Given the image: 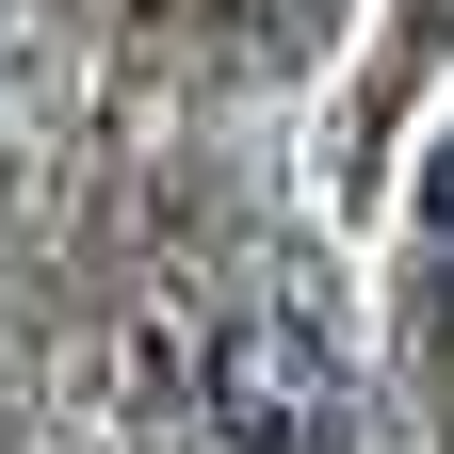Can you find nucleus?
<instances>
[{
  "label": "nucleus",
  "mask_w": 454,
  "mask_h": 454,
  "mask_svg": "<svg viewBox=\"0 0 454 454\" xmlns=\"http://www.w3.org/2000/svg\"><path fill=\"white\" fill-rule=\"evenodd\" d=\"M211 422L244 454H340V357L309 309H244L211 340Z\"/></svg>",
  "instance_id": "nucleus-1"
}]
</instances>
